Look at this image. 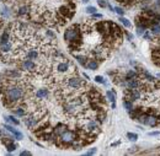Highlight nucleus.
Instances as JSON below:
<instances>
[{
  "label": "nucleus",
  "instance_id": "nucleus-14",
  "mask_svg": "<svg viewBox=\"0 0 160 156\" xmlns=\"http://www.w3.org/2000/svg\"><path fill=\"white\" fill-rule=\"evenodd\" d=\"M66 130V127L64 124H58L56 128H54V134L56 135H61L62 133H64Z\"/></svg>",
  "mask_w": 160,
  "mask_h": 156
},
{
  "label": "nucleus",
  "instance_id": "nucleus-29",
  "mask_svg": "<svg viewBox=\"0 0 160 156\" xmlns=\"http://www.w3.org/2000/svg\"><path fill=\"white\" fill-rule=\"evenodd\" d=\"M115 12H117L119 16H123V15H124V11H123L122 8H115Z\"/></svg>",
  "mask_w": 160,
  "mask_h": 156
},
{
  "label": "nucleus",
  "instance_id": "nucleus-2",
  "mask_svg": "<svg viewBox=\"0 0 160 156\" xmlns=\"http://www.w3.org/2000/svg\"><path fill=\"white\" fill-rule=\"evenodd\" d=\"M64 41L71 43V46H79L81 42V34H80L79 25H74L65 31L64 33Z\"/></svg>",
  "mask_w": 160,
  "mask_h": 156
},
{
  "label": "nucleus",
  "instance_id": "nucleus-21",
  "mask_svg": "<svg viewBox=\"0 0 160 156\" xmlns=\"http://www.w3.org/2000/svg\"><path fill=\"white\" fill-rule=\"evenodd\" d=\"M74 58H75L76 60L81 64V65L86 66V58L84 57V55H74Z\"/></svg>",
  "mask_w": 160,
  "mask_h": 156
},
{
  "label": "nucleus",
  "instance_id": "nucleus-25",
  "mask_svg": "<svg viewBox=\"0 0 160 156\" xmlns=\"http://www.w3.org/2000/svg\"><path fill=\"white\" fill-rule=\"evenodd\" d=\"M127 138L131 140V141H136L137 139H138V135H137L136 133H127Z\"/></svg>",
  "mask_w": 160,
  "mask_h": 156
},
{
  "label": "nucleus",
  "instance_id": "nucleus-10",
  "mask_svg": "<svg viewBox=\"0 0 160 156\" xmlns=\"http://www.w3.org/2000/svg\"><path fill=\"white\" fill-rule=\"evenodd\" d=\"M57 70L59 73H66L69 70V63L68 62H61L57 66Z\"/></svg>",
  "mask_w": 160,
  "mask_h": 156
},
{
  "label": "nucleus",
  "instance_id": "nucleus-4",
  "mask_svg": "<svg viewBox=\"0 0 160 156\" xmlns=\"http://www.w3.org/2000/svg\"><path fill=\"white\" fill-rule=\"evenodd\" d=\"M65 84L69 89H71V90H78V91L81 90L85 85L84 81L81 80L80 77H78V76H69L68 79H65Z\"/></svg>",
  "mask_w": 160,
  "mask_h": 156
},
{
  "label": "nucleus",
  "instance_id": "nucleus-35",
  "mask_svg": "<svg viewBox=\"0 0 160 156\" xmlns=\"http://www.w3.org/2000/svg\"><path fill=\"white\" fill-rule=\"evenodd\" d=\"M20 155H21V156H31V152H30V151H26V150H24V151L20 152Z\"/></svg>",
  "mask_w": 160,
  "mask_h": 156
},
{
  "label": "nucleus",
  "instance_id": "nucleus-34",
  "mask_svg": "<svg viewBox=\"0 0 160 156\" xmlns=\"http://www.w3.org/2000/svg\"><path fill=\"white\" fill-rule=\"evenodd\" d=\"M95 154H96V149L95 147H92L91 150H89V151L86 152V155H95Z\"/></svg>",
  "mask_w": 160,
  "mask_h": 156
},
{
  "label": "nucleus",
  "instance_id": "nucleus-23",
  "mask_svg": "<svg viewBox=\"0 0 160 156\" xmlns=\"http://www.w3.org/2000/svg\"><path fill=\"white\" fill-rule=\"evenodd\" d=\"M133 77H138V75H137V73L134 70H129L127 73V75H126V80H128V79H133Z\"/></svg>",
  "mask_w": 160,
  "mask_h": 156
},
{
  "label": "nucleus",
  "instance_id": "nucleus-5",
  "mask_svg": "<svg viewBox=\"0 0 160 156\" xmlns=\"http://www.w3.org/2000/svg\"><path fill=\"white\" fill-rule=\"evenodd\" d=\"M75 139H76L75 132L68 130V129L59 135V140H61L62 143H64V144H73V143L75 141Z\"/></svg>",
  "mask_w": 160,
  "mask_h": 156
},
{
  "label": "nucleus",
  "instance_id": "nucleus-24",
  "mask_svg": "<svg viewBox=\"0 0 160 156\" xmlns=\"http://www.w3.org/2000/svg\"><path fill=\"white\" fill-rule=\"evenodd\" d=\"M5 146H6V149H8V151H10V152H12V151H15V150H16V145H15V144H12V141L8 143Z\"/></svg>",
  "mask_w": 160,
  "mask_h": 156
},
{
  "label": "nucleus",
  "instance_id": "nucleus-22",
  "mask_svg": "<svg viewBox=\"0 0 160 156\" xmlns=\"http://www.w3.org/2000/svg\"><path fill=\"white\" fill-rule=\"evenodd\" d=\"M28 11H30V8L26 6V5H24V6H21L19 9V15H26Z\"/></svg>",
  "mask_w": 160,
  "mask_h": 156
},
{
  "label": "nucleus",
  "instance_id": "nucleus-40",
  "mask_svg": "<svg viewBox=\"0 0 160 156\" xmlns=\"http://www.w3.org/2000/svg\"><path fill=\"white\" fill-rule=\"evenodd\" d=\"M156 1H158V3H159V4H160V0H156Z\"/></svg>",
  "mask_w": 160,
  "mask_h": 156
},
{
  "label": "nucleus",
  "instance_id": "nucleus-30",
  "mask_svg": "<svg viewBox=\"0 0 160 156\" xmlns=\"http://www.w3.org/2000/svg\"><path fill=\"white\" fill-rule=\"evenodd\" d=\"M95 81L99 82V84H105V80L102 76H95Z\"/></svg>",
  "mask_w": 160,
  "mask_h": 156
},
{
  "label": "nucleus",
  "instance_id": "nucleus-36",
  "mask_svg": "<svg viewBox=\"0 0 160 156\" xmlns=\"http://www.w3.org/2000/svg\"><path fill=\"white\" fill-rule=\"evenodd\" d=\"M99 5L101 6V8H106V6H107V4L105 3L104 0H99Z\"/></svg>",
  "mask_w": 160,
  "mask_h": 156
},
{
  "label": "nucleus",
  "instance_id": "nucleus-11",
  "mask_svg": "<svg viewBox=\"0 0 160 156\" xmlns=\"http://www.w3.org/2000/svg\"><path fill=\"white\" fill-rule=\"evenodd\" d=\"M12 49V44L10 42L8 43H0V52L1 53H9Z\"/></svg>",
  "mask_w": 160,
  "mask_h": 156
},
{
  "label": "nucleus",
  "instance_id": "nucleus-26",
  "mask_svg": "<svg viewBox=\"0 0 160 156\" xmlns=\"http://www.w3.org/2000/svg\"><path fill=\"white\" fill-rule=\"evenodd\" d=\"M144 33H145V27L138 26V29H137V34H138V36H143Z\"/></svg>",
  "mask_w": 160,
  "mask_h": 156
},
{
  "label": "nucleus",
  "instance_id": "nucleus-18",
  "mask_svg": "<svg viewBox=\"0 0 160 156\" xmlns=\"http://www.w3.org/2000/svg\"><path fill=\"white\" fill-rule=\"evenodd\" d=\"M4 118H5V120H6V122H9V123H12V124H15V125H19V124H20L19 120L15 118V117H12V116H5Z\"/></svg>",
  "mask_w": 160,
  "mask_h": 156
},
{
  "label": "nucleus",
  "instance_id": "nucleus-19",
  "mask_svg": "<svg viewBox=\"0 0 160 156\" xmlns=\"http://www.w3.org/2000/svg\"><path fill=\"white\" fill-rule=\"evenodd\" d=\"M9 42V30H5L1 34V41L0 43H8Z\"/></svg>",
  "mask_w": 160,
  "mask_h": 156
},
{
  "label": "nucleus",
  "instance_id": "nucleus-8",
  "mask_svg": "<svg viewBox=\"0 0 160 156\" xmlns=\"http://www.w3.org/2000/svg\"><path fill=\"white\" fill-rule=\"evenodd\" d=\"M21 66H22V69H24L25 71H32V70H35L36 64H35V62L31 60V59H26V60H24V62L21 63Z\"/></svg>",
  "mask_w": 160,
  "mask_h": 156
},
{
  "label": "nucleus",
  "instance_id": "nucleus-17",
  "mask_svg": "<svg viewBox=\"0 0 160 156\" xmlns=\"http://www.w3.org/2000/svg\"><path fill=\"white\" fill-rule=\"evenodd\" d=\"M119 21H121V24L124 26V27H127V29H131L132 27V24H131V21L126 17H123V16H119Z\"/></svg>",
  "mask_w": 160,
  "mask_h": 156
},
{
  "label": "nucleus",
  "instance_id": "nucleus-20",
  "mask_svg": "<svg viewBox=\"0 0 160 156\" xmlns=\"http://www.w3.org/2000/svg\"><path fill=\"white\" fill-rule=\"evenodd\" d=\"M150 31H151V33H154V34H160V24L151 25Z\"/></svg>",
  "mask_w": 160,
  "mask_h": 156
},
{
  "label": "nucleus",
  "instance_id": "nucleus-37",
  "mask_svg": "<svg viewBox=\"0 0 160 156\" xmlns=\"http://www.w3.org/2000/svg\"><path fill=\"white\" fill-rule=\"evenodd\" d=\"M94 17H95V19H102V15H101V14H96V12H95Z\"/></svg>",
  "mask_w": 160,
  "mask_h": 156
},
{
  "label": "nucleus",
  "instance_id": "nucleus-16",
  "mask_svg": "<svg viewBox=\"0 0 160 156\" xmlns=\"http://www.w3.org/2000/svg\"><path fill=\"white\" fill-rule=\"evenodd\" d=\"M123 106H124V108L127 109V112L129 113V112H132L133 109H134V107H133V103L132 101H129V100H126L124 102H123Z\"/></svg>",
  "mask_w": 160,
  "mask_h": 156
},
{
  "label": "nucleus",
  "instance_id": "nucleus-28",
  "mask_svg": "<svg viewBox=\"0 0 160 156\" xmlns=\"http://www.w3.org/2000/svg\"><path fill=\"white\" fill-rule=\"evenodd\" d=\"M15 113L17 114V116H20V117H22V116H25V111H24V108H17V109H15Z\"/></svg>",
  "mask_w": 160,
  "mask_h": 156
},
{
  "label": "nucleus",
  "instance_id": "nucleus-31",
  "mask_svg": "<svg viewBox=\"0 0 160 156\" xmlns=\"http://www.w3.org/2000/svg\"><path fill=\"white\" fill-rule=\"evenodd\" d=\"M1 15H3V16H5V17H8V16H9L10 12H9V10H8V8H4V9H3Z\"/></svg>",
  "mask_w": 160,
  "mask_h": 156
},
{
  "label": "nucleus",
  "instance_id": "nucleus-33",
  "mask_svg": "<svg viewBox=\"0 0 160 156\" xmlns=\"http://www.w3.org/2000/svg\"><path fill=\"white\" fill-rule=\"evenodd\" d=\"M138 150H139V147H138V146H133V147H131V149H129V151H128V154H133V152L138 151Z\"/></svg>",
  "mask_w": 160,
  "mask_h": 156
},
{
  "label": "nucleus",
  "instance_id": "nucleus-15",
  "mask_svg": "<svg viewBox=\"0 0 160 156\" xmlns=\"http://www.w3.org/2000/svg\"><path fill=\"white\" fill-rule=\"evenodd\" d=\"M106 96H107V98L112 102V108H115V107H116V96H115V94H113L112 91H107V92H106Z\"/></svg>",
  "mask_w": 160,
  "mask_h": 156
},
{
  "label": "nucleus",
  "instance_id": "nucleus-7",
  "mask_svg": "<svg viewBox=\"0 0 160 156\" xmlns=\"http://www.w3.org/2000/svg\"><path fill=\"white\" fill-rule=\"evenodd\" d=\"M4 129H6L8 132H10V133H12V135L15 137V139L16 140H21L22 139V133L21 132H19V130H16L15 128H12L11 125H9V124H4Z\"/></svg>",
  "mask_w": 160,
  "mask_h": 156
},
{
  "label": "nucleus",
  "instance_id": "nucleus-27",
  "mask_svg": "<svg viewBox=\"0 0 160 156\" xmlns=\"http://www.w3.org/2000/svg\"><path fill=\"white\" fill-rule=\"evenodd\" d=\"M86 12L94 15L95 12H96V8H95V6H88V8H86Z\"/></svg>",
  "mask_w": 160,
  "mask_h": 156
},
{
  "label": "nucleus",
  "instance_id": "nucleus-13",
  "mask_svg": "<svg viewBox=\"0 0 160 156\" xmlns=\"http://www.w3.org/2000/svg\"><path fill=\"white\" fill-rule=\"evenodd\" d=\"M86 68H89L90 70H96L99 68V63L94 60V59H90L89 62L86 63Z\"/></svg>",
  "mask_w": 160,
  "mask_h": 156
},
{
  "label": "nucleus",
  "instance_id": "nucleus-1",
  "mask_svg": "<svg viewBox=\"0 0 160 156\" xmlns=\"http://www.w3.org/2000/svg\"><path fill=\"white\" fill-rule=\"evenodd\" d=\"M24 96V87L20 85H10L5 89V100L8 103L14 104Z\"/></svg>",
  "mask_w": 160,
  "mask_h": 156
},
{
  "label": "nucleus",
  "instance_id": "nucleus-39",
  "mask_svg": "<svg viewBox=\"0 0 160 156\" xmlns=\"http://www.w3.org/2000/svg\"><path fill=\"white\" fill-rule=\"evenodd\" d=\"M83 3H85V4H86V3H89V0H83Z\"/></svg>",
  "mask_w": 160,
  "mask_h": 156
},
{
  "label": "nucleus",
  "instance_id": "nucleus-6",
  "mask_svg": "<svg viewBox=\"0 0 160 156\" xmlns=\"http://www.w3.org/2000/svg\"><path fill=\"white\" fill-rule=\"evenodd\" d=\"M85 130L91 133V134H97V133L100 132V128H99L97 122L94 120V119H89L88 123H86V125H85Z\"/></svg>",
  "mask_w": 160,
  "mask_h": 156
},
{
  "label": "nucleus",
  "instance_id": "nucleus-3",
  "mask_svg": "<svg viewBox=\"0 0 160 156\" xmlns=\"http://www.w3.org/2000/svg\"><path fill=\"white\" fill-rule=\"evenodd\" d=\"M137 120L142 124H145V125H149V127H156L158 125V122H159V119L158 117L155 116H153V114H146V113H142Z\"/></svg>",
  "mask_w": 160,
  "mask_h": 156
},
{
  "label": "nucleus",
  "instance_id": "nucleus-9",
  "mask_svg": "<svg viewBox=\"0 0 160 156\" xmlns=\"http://www.w3.org/2000/svg\"><path fill=\"white\" fill-rule=\"evenodd\" d=\"M38 120H39V119H38L37 117H35V116H30V117H27V118L25 119V123L27 124L28 128H33V127H36V125H37Z\"/></svg>",
  "mask_w": 160,
  "mask_h": 156
},
{
  "label": "nucleus",
  "instance_id": "nucleus-38",
  "mask_svg": "<svg viewBox=\"0 0 160 156\" xmlns=\"http://www.w3.org/2000/svg\"><path fill=\"white\" fill-rule=\"evenodd\" d=\"M127 38H128V41H132L133 36H132V34H129V33H127Z\"/></svg>",
  "mask_w": 160,
  "mask_h": 156
},
{
  "label": "nucleus",
  "instance_id": "nucleus-32",
  "mask_svg": "<svg viewBox=\"0 0 160 156\" xmlns=\"http://www.w3.org/2000/svg\"><path fill=\"white\" fill-rule=\"evenodd\" d=\"M148 135H149V137H158V135H160V132L159 130H156V132H149Z\"/></svg>",
  "mask_w": 160,
  "mask_h": 156
},
{
  "label": "nucleus",
  "instance_id": "nucleus-12",
  "mask_svg": "<svg viewBox=\"0 0 160 156\" xmlns=\"http://www.w3.org/2000/svg\"><path fill=\"white\" fill-rule=\"evenodd\" d=\"M36 96H37V98L39 100H44L48 97V90L47 89H39V90H37V92H36Z\"/></svg>",
  "mask_w": 160,
  "mask_h": 156
}]
</instances>
